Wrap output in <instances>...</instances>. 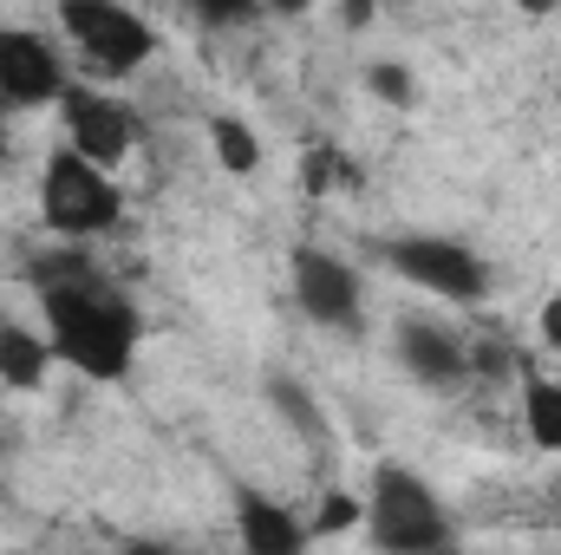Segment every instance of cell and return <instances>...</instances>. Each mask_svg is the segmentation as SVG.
Returning <instances> with one entry per match:
<instances>
[{
  "label": "cell",
  "mask_w": 561,
  "mask_h": 555,
  "mask_svg": "<svg viewBox=\"0 0 561 555\" xmlns=\"http://www.w3.org/2000/svg\"><path fill=\"white\" fill-rule=\"evenodd\" d=\"M33 281H39L53 360L79 366L85 380H125L144 333L131 294H118L85 256H39Z\"/></svg>",
  "instance_id": "cell-1"
},
{
  "label": "cell",
  "mask_w": 561,
  "mask_h": 555,
  "mask_svg": "<svg viewBox=\"0 0 561 555\" xmlns=\"http://www.w3.org/2000/svg\"><path fill=\"white\" fill-rule=\"evenodd\" d=\"M366 536L386 555H450L457 530H450V510L437 503V490L424 484L412 464L386 457L373 471V490H366Z\"/></svg>",
  "instance_id": "cell-2"
},
{
  "label": "cell",
  "mask_w": 561,
  "mask_h": 555,
  "mask_svg": "<svg viewBox=\"0 0 561 555\" xmlns=\"http://www.w3.org/2000/svg\"><path fill=\"white\" fill-rule=\"evenodd\" d=\"M125 209V190L112 183V170L85 163L72 144H59L39 170V223L59 236V242H85V236H105Z\"/></svg>",
  "instance_id": "cell-3"
},
{
  "label": "cell",
  "mask_w": 561,
  "mask_h": 555,
  "mask_svg": "<svg viewBox=\"0 0 561 555\" xmlns=\"http://www.w3.org/2000/svg\"><path fill=\"white\" fill-rule=\"evenodd\" d=\"M59 26H66V39L79 46V59L99 79H131L144 59L157 53L150 20L131 13V7H112V0H66L59 7Z\"/></svg>",
  "instance_id": "cell-4"
},
{
  "label": "cell",
  "mask_w": 561,
  "mask_h": 555,
  "mask_svg": "<svg viewBox=\"0 0 561 555\" xmlns=\"http://www.w3.org/2000/svg\"><path fill=\"white\" fill-rule=\"evenodd\" d=\"M386 269L424 287V294H437V301H483L490 294V269L457 236H392Z\"/></svg>",
  "instance_id": "cell-5"
},
{
  "label": "cell",
  "mask_w": 561,
  "mask_h": 555,
  "mask_svg": "<svg viewBox=\"0 0 561 555\" xmlns=\"http://www.w3.org/2000/svg\"><path fill=\"white\" fill-rule=\"evenodd\" d=\"M59 118H66V144H72L85 163H99V170L125 163V157L144 144L138 105H125V99H112V92H99V86H79V79L66 86Z\"/></svg>",
  "instance_id": "cell-6"
},
{
  "label": "cell",
  "mask_w": 561,
  "mask_h": 555,
  "mask_svg": "<svg viewBox=\"0 0 561 555\" xmlns=\"http://www.w3.org/2000/svg\"><path fill=\"white\" fill-rule=\"evenodd\" d=\"M294 301H300L307 320L340 327V333H359V307H366V294H359V269L340 262L333 249H313V242L294 249Z\"/></svg>",
  "instance_id": "cell-7"
},
{
  "label": "cell",
  "mask_w": 561,
  "mask_h": 555,
  "mask_svg": "<svg viewBox=\"0 0 561 555\" xmlns=\"http://www.w3.org/2000/svg\"><path fill=\"white\" fill-rule=\"evenodd\" d=\"M66 59L26 33V26H0V105L7 112H39V105H59L66 99Z\"/></svg>",
  "instance_id": "cell-8"
},
{
  "label": "cell",
  "mask_w": 561,
  "mask_h": 555,
  "mask_svg": "<svg viewBox=\"0 0 561 555\" xmlns=\"http://www.w3.org/2000/svg\"><path fill=\"white\" fill-rule=\"evenodd\" d=\"M307 523L280 503V497H262V490H236V543L242 555H307Z\"/></svg>",
  "instance_id": "cell-9"
},
{
  "label": "cell",
  "mask_w": 561,
  "mask_h": 555,
  "mask_svg": "<svg viewBox=\"0 0 561 555\" xmlns=\"http://www.w3.org/2000/svg\"><path fill=\"white\" fill-rule=\"evenodd\" d=\"M399 366L419 380V386H457L470 373L463 347L437 327V320H399Z\"/></svg>",
  "instance_id": "cell-10"
},
{
  "label": "cell",
  "mask_w": 561,
  "mask_h": 555,
  "mask_svg": "<svg viewBox=\"0 0 561 555\" xmlns=\"http://www.w3.org/2000/svg\"><path fill=\"white\" fill-rule=\"evenodd\" d=\"M46 366H53L46 333H33V327H20V320H0V386L33 393V386L46 380Z\"/></svg>",
  "instance_id": "cell-11"
},
{
  "label": "cell",
  "mask_w": 561,
  "mask_h": 555,
  "mask_svg": "<svg viewBox=\"0 0 561 555\" xmlns=\"http://www.w3.org/2000/svg\"><path fill=\"white\" fill-rule=\"evenodd\" d=\"M523 431L536 451H561V386L542 373L523 380Z\"/></svg>",
  "instance_id": "cell-12"
},
{
  "label": "cell",
  "mask_w": 561,
  "mask_h": 555,
  "mask_svg": "<svg viewBox=\"0 0 561 555\" xmlns=\"http://www.w3.org/2000/svg\"><path fill=\"white\" fill-rule=\"evenodd\" d=\"M209 144H216V163L236 170V177H249V170L262 163V144H255V132H249L242 118H216V125H209Z\"/></svg>",
  "instance_id": "cell-13"
},
{
  "label": "cell",
  "mask_w": 561,
  "mask_h": 555,
  "mask_svg": "<svg viewBox=\"0 0 561 555\" xmlns=\"http://www.w3.org/2000/svg\"><path fill=\"white\" fill-rule=\"evenodd\" d=\"M359 523H366V503H359V497H346V490H327L307 530H313V536H346V530H359Z\"/></svg>",
  "instance_id": "cell-14"
},
{
  "label": "cell",
  "mask_w": 561,
  "mask_h": 555,
  "mask_svg": "<svg viewBox=\"0 0 561 555\" xmlns=\"http://www.w3.org/2000/svg\"><path fill=\"white\" fill-rule=\"evenodd\" d=\"M268 399H275V412L287 418V424H294L307 444H320V412H313V399H307L294 380H275V386H268Z\"/></svg>",
  "instance_id": "cell-15"
},
{
  "label": "cell",
  "mask_w": 561,
  "mask_h": 555,
  "mask_svg": "<svg viewBox=\"0 0 561 555\" xmlns=\"http://www.w3.org/2000/svg\"><path fill=\"white\" fill-rule=\"evenodd\" d=\"M300 183H307V196H327V190L353 183V163H346L340 150H307V157H300Z\"/></svg>",
  "instance_id": "cell-16"
},
{
  "label": "cell",
  "mask_w": 561,
  "mask_h": 555,
  "mask_svg": "<svg viewBox=\"0 0 561 555\" xmlns=\"http://www.w3.org/2000/svg\"><path fill=\"white\" fill-rule=\"evenodd\" d=\"M366 86H373V99H386V105H412V99H419L412 72H405V66H392V59L366 66Z\"/></svg>",
  "instance_id": "cell-17"
},
{
  "label": "cell",
  "mask_w": 561,
  "mask_h": 555,
  "mask_svg": "<svg viewBox=\"0 0 561 555\" xmlns=\"http://www.w3.org/2000/svg\"><path fill=\"white\" fill-rule=\"evenodd\" d=\"M542 340L561 353V301H549V307H542Z\"/></svg>",
  "instance_id": "cell-18"
},
{
  "label": "cell",
  "mask_w": 561,
  "mask_h": 555,
  "mask_svg": "<svg viewBox=\"0 0 561 555\" xmlns=\"http://www.w3.org/2000/svg\"><path fill=\"white\" fill-rule=\"evenodd\" d=\"M118 555H183V550H170V543H125Z\"/></svg>",
  "instance_id": "cell-19"
},
{
  "label": "cell",
  "mask_w": 561,
  "mask_h": 555,
  "mask_svg": "<svg viewBox=\"0 0 561 555\" xmlns=\"http://www.w3.org/2000/svg\"><path fill=\"white\" fill-rule=\"evenodd\" d=\"M0 170H7V105H0Z\"/></svg>",
  "instance_id": "cell-20"
}]
</instances>
